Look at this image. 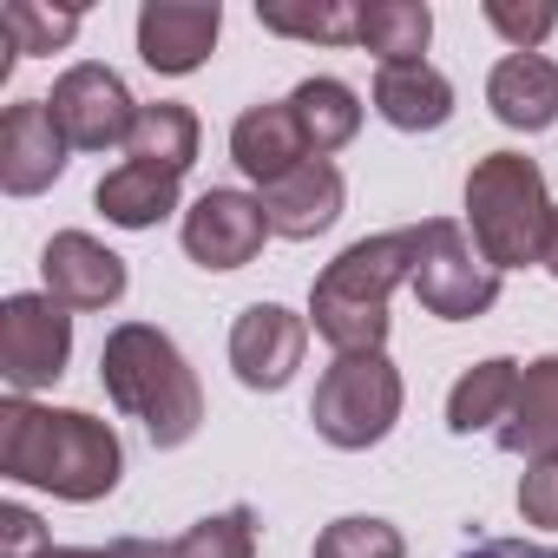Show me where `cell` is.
<instances>
[{
	"mask_svg": "<svg viewBox=\"0 0 558 558\" xmlns=\"http://www.w3.org/2000/svg\"><path fill=\"white\" fill-rule=\"evenodd\" d=\"M0 473L40 486L53 499L93 506L119 486L125 473V447L112 434V421L80 414V408H40L27 395L0 401Z\"/></svg>",
	"mask_w": 558,
	"mask_h": 558,
	"instance_id": "obj_1",
	"label": "cell"
},
{
	"mask_svg": "<svg viewBox=\"0 0 558 558\" xmlns=\"http://www.w3.org/2000/svg\"><path fill=\"white\" fill-rule=\"evenodd\" d=\"M427 250V223L381 230L349 243L310 290V323L336 355H381L388 349V296L414 283V263Z\"/></svg>",
	"mask_w": 558,
	"mask_h": 558,
	"instance_id": "obj_2",
	"label": "cell"
},
{
	"mask_svg": "<svg viewBox=\"0 0 558 558\" xmlns=\"http://www.w3.org/2000/svg\"><path fill=\"white\" fill-rule=\"evenodd\" d=\"M99 388L119 414H132L151 447H184L204 427V388L184 362V349L151 323H119L99 349Z\"/></svg>",
	"mask_w": 558,
	"mask_h": 558,
	"instance_id": "obj_3",
	"label": "cell"
},
{
	"mask_svg": "<svg viewBox=\"0 0 558 558\" xmlns=\"http://www.w3.org/2000/svg\"><path fill=\"white\" fill-rule=\"evenodd\" d=\"M551 210L558 204L545 191V171L525 151H486L466 171V230H473V243L493 269L545 263Z\"/></svg>",
	"mask_w": 558,
	"mask_h": 558,
	"instance_id": "obj_4",
	"label": "cell"
},
{
	"mask_svg": "<svg viewBox=\"0 0 558 558\" xmlns=\"http://www.w3.org/2000/svg\"><path fill=\"white\" fill-rule=\"evenodd\" d=\"M401 401H408V388H401V368L388 355H336L323 368V381H316L310 421H316V434L329 447L362 453V447H375V440L395 434Z\"/></svg>",
	"mask_w": 558,
	"mask_h": 558,
	"instance_id": "obj_5",
	"label": "cell"
},
{
	"mask_svg": "<svg viewBox=\"0 0 558 558\" xmlns=\"http://www.w3.org/2000/svg\"><path fill=\"white\" fill-rule=\"evenodd\" d=\"M414 296L440 323H473L499 303V269L480 256V243L453 217H427V250L414 263Z\"/></svg>",
	"mask_w": 558,
	"mask_h": 558,
	"instance_id": "obj_6",
	"label": "cell"
},
{
	"mask_svg": "<svg viewBox=\"0 0 558 558\" xmlns=\"http://www.w3.org/2000/svg\"><path fill=\"white\" fill-rule=\"evenodd\" d=\"M47 112H53V125L66 132L73 151H112V145H132V125H138L145 106L125 93V80H119L112 66L80 60V66H66V73L53 80Z\"/></svg>",
	"mask_w": 558,
	"mask_h": 558,
	"instance_id": "obj_7",
	"label": "cell"
},
{
	"mask_svg": "<svg viewBox=\"0 0 558 558\" xmlns=\"http://www.w3.org/2000/svg\"><path fill=\"white\" fill-rule=\"evenodd\" d=\"M73 362V316L53 296H8L0 303V375L14 395L60 381Z\"/></svg>",
	"mask_w": 558,
	"mask_h": 558,
	"instance_id": "obj_8",
	"label": "cell"
},
{
	"mask_svg": "<svg viewBox=\"0 0 558 558\" xmlns=\"http://www.w3.org/2000/svg\"><path fill=\"white\" fill-rule=\"evenodd\" d=\"M303 349H310V316H296L283 303H250L230 323V368L256 395L290 388L296 368H303Z\"/></svg>",
	"mask_w": 558,
	"mask_h": 558,
	"instance_id": "obj_9",
	"label": "cell"
},
{
	"mask_svg": "<svg viewBox=\"0 0 558 558\" xmlns=\"http://www.w3.org/2000/svg\"><path fill=\"white\" fill-rule=\"evenodd\" d=\"M263 236H276V230H269V217H263V197H250V191L210 184V191L184 210V250H191V263H204V269H243V263H256Z\"/></svg>",
	"mask_w": 558,
	"mask_h": 558,
	"instance_id": "obj_10",
	"label": "cell"
},
{
	"mask_svg": "<svg viewBox=\"0 0 558 558\" xmlns=\"http://www.w3.org/2000/svg\"><path fill=\"white\" fill-rule=\"evenodd\" d=\"M223 34L217 0H145L138 8V60L151 73H197Z\"/></svg>",
	"mask_w": 558,
	"mask_h": 558,
	"instance_id": "obj_11",
	"label": "cell"
},
{
	"mask_svg": "<svg viewBox=\"0 0 558 558\" xmlns=\"http://www.w3.org/2000/svg\"><path fill=\"white\" fill-rule=\"evenodd\" d=\"M66 132L53 125L47 99H21L0 119V191L8 197H40L66 171Z\"/></svg>",
	"mask_w": 558,
	"mask_h": 558,
	"instance_id": "obj_12",
	"label": "cell"
},
{
	"mask_svg": "<svg viewBox=\"0 0 558 558\" xmlns=\"http://www.w3.org/2000/svg\"><path fill=\"white\" fill-rule=\"evenodd\" d=\"M40 276H47V296L66 310H112L125 296V256H112L86 230H60L40 250Z\"/></svg>",
	"mask_w": 558,
	"mask_h": 558,
	"instance_id": "obj_13",
	"label": "cell"
},
{
	"mask_svg": "<svg viewBox=\"0 0 558 558\" xmlns=\"http://www.w3.org/2000/svg\"><path fill=\"white\" fill-rule=\"evenodd\" d=\"M256 197H263V217H269L276 236L310 243V236H323V230L342 217L349 184H342V171H336L329 158H310V165H296L290 178H276L269 191H256Z\"/></svg>",
	"mask_w": 558,
	"mask_h": 558,
	"instance_id": "obj_14",
	"label": "cell"
},
{
	"mask_svg": "<svg viewBox=\"0 0 558 558\" xmlns=\"http://www.w3.org/2000/svg\"><path fill=\"white\" fill-rule=\"evenodd\" d=\"M230 158H236L243 178H256V191H269L276 178H290L296 165H310V145H303V125H296L290 99H263V106L236 112Z\"/></svg>",
	"mask_w": 558,
	"mask_h": 558,
	"instance_id": "obj_15",
	"label": "cell"
},
{
	"mask_svg": "<svg viewBox=\"0 0 558 558\" xmlns=\"http://www.w3.org/2000/svg\"><path fill=\"white\" fill-rule=\"evenodd\" d=\"M486 106L512 132H545L558 119V66L545 53H506L486 73Z\"/></svg>",
	"mask_w": 558,
	"mask_h": 558,
	"instance_id": "obj_16",
	"label": "cell"
},
{
	"mask_svg": "<svg viewBox=\"0 0 558 558\" xmlns=\"http://www.w3.org/2000/svg\"><path fill=\"white\" fill-rule=\"evenodd\" d=\"M506 453H519L525 466L532 460H558V355H538L525 362L519 375V401L506 414V427L493 434Z\"/></svg>",
	"mask_w": 558,
	"mask_h": 558,
	"instance_id": "obj_17",
	"label": "cell"
},
{
	"mask_svg": "<svg viewBox=\"0 0 558 558\" xmlns=\"http://www.w3.org/2000/svg\"><path fill=\"white\" fill-rule=\"evenodd\" d=\"M375 112L395 132H440L453 119V86L440 66L414 60V66H381L375 73Z\"/></svg>",
	"mask_w": 558,
	"mask_h": 558,
	"instance_id": "obj_18",
	"label": "cell"
},
{
	"mask_svg": "<svg viewBox=\"0 0 558 558\" xmlns=\"http://www.w3.org/2000/svg\"><path fill=\"white\" fill-rule=\"evenodd\" d=\"M519 362H506V355H493V362H473L460 381H453V395H447V427L453 434H499L506 427V414H512V401H519Z\"/></svg>",
	"mask_w": 558,
	"mask_h": 558,
	"instance_id": "obj_19",
	"label": "cell"
},
{
	"mask_svg": "<svg viewBox=\"0 0 558 558\" xmlns=\"http://www.w3.org/2000/svg\"><path fill=\"white\" fill-rule=\"evenodd\" d=\"M93 204L106 210V223H119V230H151L158 217H171L178 210V178L171 171H158V165H119V171H106L99 178V191H93Z\"/></svg>",
	"mask_w": 558,
	"mask_h": 558,
	"instance_id": "obj_20",
	"label": "cell"
},
{
	"mask_svg": "<svg viewBox=\"0 0 558 558\" xmlns=\"http://www.w3.org/2000/svg\"><path fill=\"white\" fill-rule=\"evenodd\" d=\"M434 40L427 0H368L355 8V47H368L381 66H414Z\"/></svg>",
	"mask_w": 558,
	"mask_h": 558,
	"instance_id": "obj_21",
	"label": "cell"
},
{
	"mask_svg": "<svg viewBox=\"0 0 558 558\" xmlns=\"http://www.w3.org/2000/svg\"><path fill=\"white\" fill-rule=\"evenodd\" d=\"M290 112H296V125H303L310 158H329V151H342V145L362 132V99H355V86H342V80H303V86L290 93Z\"/></svg>",
	"mask_w": 558,
	"mask_h": 558,
	"instance_id": "obj_22",
	"label": "cell"
},
{
	"mask_svg": "<svg viewBox=\"0 0 558 558\" xmlns=\"http://www.w3.org/2000/svg\"><path fill=\"white\" fill-rule=\"evenodd\" d=\"M197 138H204V132H197V112H191V106H178V99H158V106H145V112H138L125 158H132V165H158V171L184 178V171L197 165Z\"/></svg>",
	"mask_w": 558,
	"mask_h": 558,
	"instance_id": "obj_23",
	"label": "cell"
},
{
	"mask_svg": "<svg viewBox=\"0 0 558 558\" xmlns=\"http://www.w3.org/2000/svg\"><path fill=\"white\" fill-rule=\"evenodd\" d=\"M263 34L283 40H323V47H355V8L342 0H316V8H296V0H256Z\"/></svg>",
	"mask_w": 558,
	"mask_h": 558,
	"instance_id": "obj_24",
	"label": "cell"
},
{
	"mask_svg": "<svg viewBox=\"0 0 558 558\" xmlns=\"http://www.w3.org/2000/svg\"><path fill=\"white\" fill-rule=\"evenodd\" d=\"M0 34H8V66L21 60V53H53V47H66L73 34H80V14L73 8H34V0H8L0 8Z\"/></svg>",
	"mask_w": 558,
	"mask_h": 558,
	"instance_id": "obj_25",
	"label": "cell"
},
{
	"mask_svg": "<svg viewBox=\"0 0 558 558\" xmlns=\"http://www.w3.org/2000/svg\"><path fill=\"white\" fill-rule=\"evenodd\" d=\"M316 558H408V538L375 512H349L316 532Z\"/></svg>",
	"mask_w": 558,
	"mask_h": 558,
	"instance_id": "obj_26",
	"label": "cell"
},
{
	"mask_svg": "<svg viewBox=\"0 0 558 558\" xmlns=\"http://www.w3.org/2000/svg\"><path fill=\"white\" fill-rule=\"evenodd\" d=\"M171 558H256V512L250 506H223V512L197 519L171 545Z\"/></svg>",
	"mask_w": 558,
	"mask_h": 558,
	"instance_id": "obj_27",
	"label": "cell"
},
{
	"mask_svg": "<svg viewBox=\"0 0 558 558\" xmlns=\"http://www.w3.org/2000/svg\"><path fill=\"white\" fill-rule=\"evenodd\" d=\"M486 27L512 53H538V40L558 27V8H551V0H525V8H519V0H486Z\"/></svg>",
	"mask_w": 558,
	"mask_h": 558,
	"instance_id": "obj_28",
	"label": "cell"
},
{
	"mask_svg": "<svg viewBox=\"0 0 558 558\" xmlns=\"http://www.w3.org/2000/svg\"><path fill=\"white\" fill-rule=\"evenodd\" d=\"M519 512H525V525L558 532V460H532V466H525V480H519Z\"/></svg>",
	"mask_w": 558,
	"mask_h": 558,
	"instance_id": "obj_29",
	"label": "cell"
},
{
	"mask_svg": "<svg viewBox=\"0 0 558 558\" xmlns=\"http://www.w3.org/2000/svg\"><path fill=\"white\" fill-rule=\"evenodd\" d=\"M47 551V525L27 506H0V558H40Z\"/></svg>",
	"mask_w": 558,
	"mask_h": 558,
	"instance_id": "obj_30",
	"label": "cell"
},
{
	"mask_svg": "<svg viewBox=\"0 0 558 558\" xmlns=\"http://www.w3.org/2000/svg\"><path fill=\"white\" fill-rule=\"evenodd\" d=\"M40 558H171V545H151V538H112V545H47Z\"/></svg>",
	"mask_w": 558,
	"mask_h": 558,
	"instance_id": "obj_31",
	"label": "cell"
},
{
	"mask_svg": "<svg viewBox=\"0 0 558 558\" xmlns=\"http://www.w3.org/2000/svg\"><path fill=\"white\" fill-rule=\"evenodd\" d=\"M460 558H558V545H532V538H480Z\"/></svg>",
	"mask_w": 558,
	"mask_h": 558,
	"instance_id": "obj_32",
	"label": "cell"
},
{
	"mask_svg": "<svg viewBox=\"0 0 558 558\" xmlns=\"http://www.w3.org/2000/svg\"><path fill=\"white\" fill-rule=\"evenodd\" d=\"M545 269L558 276V210H551V236H545Z\"/></svg>",
	"mask_w": 558,
	"mask_h": 558,
	"instance_id": "obj_33",
	"label": "cell"
}]
</instances>
